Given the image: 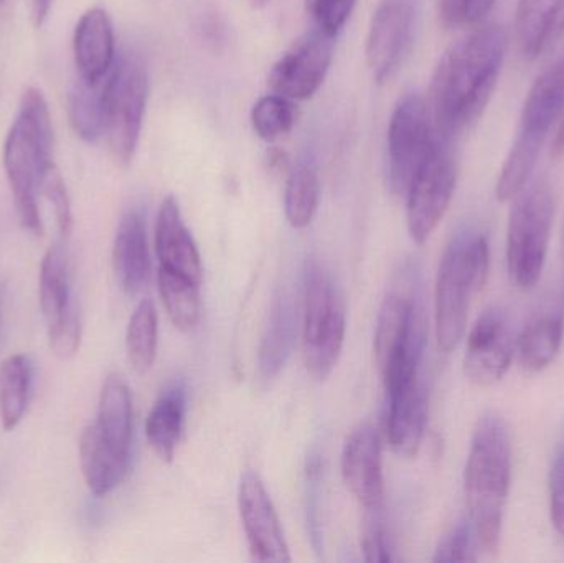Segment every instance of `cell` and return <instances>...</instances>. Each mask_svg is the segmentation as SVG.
I'll use <instances>...</instances> for the list:
<instances>
[{"label":"cell","mask_w":564,"mask_h":563,"mask_svg":"<svg viewBox=\"0 0 564 563\" xmlns=\"http://www.w3.org/2000/svg\"><path fill=\"white\" fill-rule=\"evenodd\" d=\"M341 475L364 509L383 506L381 443L373 426H357L348 436L341 453Z\"/></svg>","instance_id":"cell-17"},{"label":"cell","mask_w":564,"mask_h":563,"mask_svg":"<svg viewBox=\"0 0 564 563\" xmlns=\"http://www.w3.org/2000/svg\"><path fill=\"white\" fill-rule=\"evenodd\" d=\"M489 263V241L480 231L456 235L444 250L434 286V326L443 353H453L459 346L470 304L486 286Z\"/></svg>","instance_id":"cell-4"},{"label":"cell","mask_w":564,"mask_h":563,"mask_svg":"<svg viewBox=\"0 0 564 563\" xmlns=\"http://www.w3.org/2000/svg\"><path fill=\"white\" fill-rule=\"evenodd\" d=\"M2 2H3V0H0V3H2Z\"/></svg>","instance_id":"cell-44"},{"label":"cell","mask_w":564,"mask_h":563,"mask_svg":"<svg viewBox=\"0 0 564 563\" xmlns=\"http://www.w3.org/2000/svg\"><path fill=\"white\" fill-rule=\"evenodd\" d=\"M96 425L118 452L129 455L132 439V399L128 382L121 373H109L102 382Z\"/></svg>","instance_id":"cell-24"},{"label":"cell","mask_w":564,"mask_h":563,"mask_svg":"<svg viewBox=\"0 0 564 563\" xmlns=\"http://www.w3.org/2000/svg\"><path fill=\"white\" fill-rule=\"evenodd\" d=\"M40 307L46 323H53L72 303L68 286V261L62 245L46 251L40 268Z\"/></svg>","instance_id":"cell-30"},{"label":"cell","mask_w":564,"mask_h":563,"mask_svg":"<svg viewBox=\"0 0 564 563\" xmlns=\"http://www.w3.org/2000/svg\"><path fill=\"white\" fill-rule=\"evenodd\" d=\"M513 29L523 58L533 62L563 35L564 0H519Z\"/></svg>","instance_id":"cell-20"},{"label":"cell","mask_w":564,"mask_h":563,"mask_svg":"<svg viewBox=\"0 0 564 563\" xmlns=\"http://www.w3.org/2000/svg\"><path fill=\"white\" fill-rule=\"evenodd\" d=\"M79 463L89 491L101 498L124 481L129 455L118 452L105 439L99 426L93 423L86 426L79 439Z\"/></svg>","instance_id":"cell-22"},{"label":"cell","mask_w":564,"mask_h":563,"mask_svg":"<svg viewBox=\"0 0 564 563\" xmlns=\"http://www.w3.org/2000/svg\"><path fill=\"white\" fill-rule=\"evenodd\" d=\"M440 141L430 108L417 95L398 102L388 126V187L397 197H406L414 177Z\"/></svg>","instance_id":"cell-9"},{"label":"cell","mask_w":564,"mask_h":563,"mask_svg":"<svg viewBox=\"0 0 564 563\" xmlns=\"http://www.w3.org/2000/svg\"><path fill=\"white\" fill-rule=\"evenodd\" d=\"M457 161L451 142L440 138L406 194L408 231L416 243L430 240L453 201Z\"/></svg>","instance_id":"cell-10"},{"label":"cell","mask_w":564,"mask_h":563,"mask_svg":"<svg viewBox=\"0 0 564 563\" xmlns=\"http://www.w3.org/2000/svg\"><path fill=\"white\" fill-rule=\"evenodd\" d=\"M411 0H383L371 20L367 39V63L378 83L391 78L403 62L413 36Z\"/></svg>","instance_id":"cell-14"},{"label":"cell","mask_w":564,"mask_h":563,"mask_svg":"<svg viewBox=\"0 0 564 563\" xmlns=\"http://www.w3.org/2000/svg\"><path fill=\"white\" fill-rule=\"evenodd\" d=\"M42 194L48 198L50 204L55 208L56 224H58L59 234H62L63 237H68L73 230L72 202H69L65 181H63L62 174H59L56 165H53L48 174L43 178Z\"/></svg>","instance_id":"cell-39"},{"label":"cell","mask_w":564,"mask_h":563,"mask_svg":"<svg viewBox=\"0 0 564 563\" xmlns=\"http://www.w3.org/2000/svg\"><path fill=\"white\" fill-rule=\"evenodd\" d=\"M357 0H305L315 29L334 39L347 22Z\"/></svg>","instance_id":"cell-38"},{"label":"cell","mask_w":564,"mask_h":563,"mask_svg":"<svg viewBox=\"0 0 564 563\" xmlns=\"http://www.w3.org/2000/svg\"><path fill=\"white\" fill-rule=\"evenodd\" d=\"M506 52V30L484 25L457 40L441 56L427 101L441 139L453 142L482 118L499 83Z\"/></svg>","instance_id":"cell-1"},{"label":"cell","mask_w":564,"mask_h":563,"mask_svg":"<svg viewBox=\"0 0 564 563\" xmlns=\"http://www.w3.org/2000/svg\"><path fill=\"white\" fill-rule=\"evenodd\" d=\"M497 0H440V17L444 26L477 25L482 22Z\"/></svg>","instance_id":"cell-37"},{"label":"cell","mask_w":564,"mask_h":563,"mask_svg":"<svg viewBox=\"0 0 564 563\" xmlns=\"http://www.w3.org/2000/svg\"><path fill=\"white\" fill-rule=\"evenodd\" d=\"M53 128L48 105L42 93L29 88L20 101L19 115L3 145V167L12 188L20 225L42 237L43 224L36 194L53 167Z\"/></svg>","instance_id":"cell-3"},{"label":"cell","mask_w":564,"mask_h":563,"mask_svg":"<svg viewBox=\"0 0 564 563\" xmlns=\"http://www.w3.org/2000/svg\"><path fill=\"white\" fill-rule=\"evenodd\" d=\"M285 165H288V155L280 151V149H273L270 152V167L273 171H284Z\"/></svg>","instance_id":"cell-43"},{"label":"cell","mask_w":564,"mask_h":563,"mask_svg":"<svg viewBox=\"0 0 564 563\" xmlns=\"http://www.w3.org/2000/svg\"><path fill=\"white\" fill-rule=\"evenodd\" d=\"M361 551H364L367 562L388 563L393 561L387 528H384L383 506L365 509Z\"/></svg>","instance_id":"cell-35"},{"label":"cell","mask_w":564,"mask_h":563,"mask_svg":"<svg viewBox=\"0 0 564 563\" xmlns=\"http://www.w3.org/2000/svg\"><path fill=\"white\" fill-rule=\"evenodd\" d=\"M53 0H32V17L35 26H42L52 9Z\"/></svg>","instance_id":"cell-41"},{"label":"cell","mask_w":564,"mask_h":563,"mask_svg":"<svg viewBox=\"0 0 564 563\" xmlns=\"http://www.w3.org/2000/svg\"><path fill=\"white\" fill-rule=\"evenodd\" d=\"M149 79L144 62L134 53L116 59L109 76L106 131L112 158L126 167L134 159L148 105Z\"/></svg>","instance_id":"cell-8"},{"label":"cell","mask_w":564,"mask_h":563,"mask_svg":"<svg viewBox=\"0 0 564 563\" xmlns=\"http://www.w3.org/2000/svg\"><path fill=\"white\" fill-rule=\"evenodd\" d=\"M112 268L119 286L129 296L139 293L148 281L151 270L148 234L144 218L135 212L124 215L119 221L112 245Z\"/></svg>","instance_id":"cell-21"},{"label":"cell","mask_w":564,"mask_h":563,"mask_svg":"<svg viewBox=\"0 0 564 563\" xmlns=\"http://www.w3.org/2000/svg\"><path fill=\"white\" fill-rule=\"evenodd\" d=\"M388 396L387 435L391 450L413 458L423 442L427 422V393L420 372L384 382Z\"/></svg>","instance_id":"cell-15"},{"label":"cell","mask_w":564,"mask_h":563,"mask_svg":"<svg viewBox=\"0 0 564 563\" xmlns=\"http://www.w3.org/2000/svg\"><path fill=\"white\" fill-rule=\"evenodd\" d=\"M73 52L78 78L93 83L109 75L116 63V45L111 17L106 10L83 13L76 23Z\"/></svg>","instance_id":"cell-18"},{"label":"cell","mask_w":564,"mask_h":563,"mask_svg":"<svg viewBox=\"0 0 564 563\" xmlns=\"http://www.w3.org/2000/svg\"><path fill=\"white\" fill-rule=\"evenodd\" d=\"M564 154V112L560 118L558 129H556L555 138L552 142V155L553 158H562Z\"/></svg>","instance_id":"cell-42"},{"label":"cell","mask_w":564,"mask_h":563,"mask_svg":"<svg viewBox=\"0 0 564 563\" xmlns=\"http://www.w3.org/2000/svg\"><path fill=\"white\" fill-rule=\"evenodd\" d=\"M332 62V36L312 30L281 56L270 73V86L288 99H308L317 93Z\"/></svg>","instance_id":"cell-12"},{"label":"cell","mask_w":564,"mask_h":563,"mask_svg":"<svg viewBox=\"0 0 564 563\" xmlns=\"http://www.w3.org/2000/svg\"><path fill=\"white\" fill-rule=\"evenodd\" d=\"M158 339L159 323L154 303L151 300L141 301L129 320L126 333V349L134 370L141 373L151 370L158 356Z\"/></svg>","instance_id":"cell-32"},{"label":"cell","mask_w":564,"mask_h":563,"mask_svg":"<svg viewBox=\"0 0 564 563\" xmlns=\"http://www.w3.org/2000/svg\"><path fill=\"white\" fill-rule=\"evenodd\" d=\"M50 327V347L58 359H73L78 353L82 343V317H79L76 304L69 303L68 307L56 317Z\"/></svg>","instance_id":"cell-34"},{"label":"cell","mask_w":564,"mask_h":563,"mask_svg":"<svg viewBox=\"0 0 564 563\" xmlns=\"http://www.w3.org/2000/svg\"><path fill=\"white\" fill-rule=\"evenodd\" d=\"M513 349L509 320L502 311L490 307L477 317L467 337L464 373L476 386H496L509 372Z\"/></svg>","instance_id":"cell-11"},{"label":"cell","mask_w":564,"mask_h":563,"mask_svg":"<svg viewBox=\"0 0 564 563\" xmlns=\"http://www.w3.org/2000/svg\"><path fill=\"white\" fill-rule=\"evenodd\" d=\"M564 112V56L533 83L523 102L519 132L497 182V198L509 202L529 184L553 124Z\"/></svg>","instance_id":"cell-5"},{"label":"cell","mask_w":564,"mask_h":563,"mask_svg":"<svg viewBox=\"0 0 564 563\" xmlns=\"http://www.w3.org/2000/svg\"><path fill=\"white\" fill-rule=\"evenodd\" d=\"M185 420V393L181 387L162 393L152 407L145 422V436L155 455L165 463H172L181 442Z\"/></svg>","instance_id":"cell-26"},{"label":"cell","mask_w":564,"mask_h":563,"mask_svg":"<svg viewBox=\"0 0 564 563\" xmlns=\"http://www.w3.org/2000/svg\"><path fill=\"white\" fill-rule=\"evenodd\" d=\"M321 198V184L317 172L307 162L292 169L285 184L284 210L289 224L294 228H305L314 220Z\"/></svg>","instance_id":"cell-31"},{"label":"cell","mask_w":564,"mask_h":563,"mask_svg":"<svg viewBox=\"0 0 564 563\" xmlns=\"http://www.w3.org/2000/svg\"><path fill=\"white\" fill-rule=\"evenodd\" d=\"M159 291L172 324L184 333L194 331L202 313L198 284L169 268L161 267Z\"/></svg>","instance_id":"cell-29"},{"label":"cell","mask_w":564,"mask_h":563,"mask_svg":"<svg viewBox=\"0 0 564 563\" xmlns=\"http://www.w3.org/2000/svg\"><path fill=\"white\" fill-rule=\"evenodd\" d=\"M32 362L23 354L10 356L0 367V420L6 432H12L29 403Z\"/></svg>","instance_id":"cell-28"},{"label":"cell","mask_w":564,"mask_h":563,"mask_svg":"<svg viewBox=\"0 0 564 563\" xmlns=\"http://www.w3.org/2000/svg\"><path fill=\"white\" fill-rule=\"evenodd\" d=\"M424 321L414 294L398 288L384 297L375 331V360L378 369L393 359L401 350L424 346Z\"/></svg>","instance_id":"cell-16"},{"label":"cell","mask_w":564,"mask_h":563,"mask_svg":"<svg viewBox=\"0 0 564 563\" xmlns=\"http://www.w3.org/2000/svg\"><path fill=\"white\" fill-rule=\"evenodd\" d=\"M112 72V69H111ZM99 82L78 78L68 98L69 122L76 136L86 142L98 141L106 131L108 112L109 76Z\"/></svg>","instance_id":"cell-25"},{"label":"cell","mask_w":564,"mask_h":563,"mask_svg":"<svg viewBox=\"0 0 564 563\" xmlns=\"http://www.w3.org/2000/svg\"><path fill=\"white\" fill-rule=\"evenodd\" d=\"M238 508L253 561H291L280 518L258 473L241 476Z\"/></svg>","instance_id":"cell-13"},{"label":"cell","mask_w":564,"mask_h":563,"mask_svg":"<svg viewBox=\"0 0 564 563\" xmlns=\"http://www.w3.org/2000/svg\"><path fill=\"white\" fill-rule=\"evenodd\" d=\"M251 124L263 141H276L295 124V109L291 99L276 93L258 99L251 111Z\"/></svg>","instance_id":"cell-33"},{"label":"cell","mask_w":564,"mask_h":563,"mask_svg":"<svg viewBox=\"0 0 564 563\" xmlns=\"http://www.w3.org/2000/svg\"><path fill=\"white\" fill-rule=\"evenodd\" d=\"M155 250L161 267L200 284L204 274L200 253L182 220L181 207L174 197L165 198L159 210L155 221Z\"/></svg>","instance_id":"cell-19"},{"label":"cell","mask_w":564,"mask_h":563,"mask_svg":"<svg viewBox=\"0 0 564 563\" xmlns=\"http://www.w3.org/2000/svg\"><path fill=\"white\" fill-rule=\"evenodd\" d=\"M564 337V296L555 311L530 320L517 343L520 364L529 372H542L558 356Z\"/></svg>","instance_id":"cell-23"},{"label":"cell","mask_w":564,"mask_h":563,"mask_svg":"<svg viewBox=\"0 0 564 563\" xmlns=\"http://www.w3.org/2000/svg\"><path fill=\"white\" fill-rule=\"evenodd\" d=\"M510 481L512 445L509 429L502 416L489 412L480 416L474 429L464 473L469 521L482 551L499 549Z\"/></svg>","instance_id":"cell-2"},{"label":"cell","mask_w":564,"mask_h":563,"mask_svg":"<svg viewBox=\"0 0 564 563\" xmlns=\"http://www.w3.org/2000/svg\"><path fill=\"white\" fill-rule=\"evenodd\" d=\"M345 307L330 278L318 264L305 273L304 359L315 380H325L337 366L344 347Z\"/></svg>","instance_id":"cell-7"},{"label":"cell","mask_w":564,"mask_h":563,"mask_svg":"<svg viewBox=\"0 0 564 563\" xmlns=\"http://www.w3.org/2000/svg\"><path fill=\"white\" fill-rule=\"evenodd\" d=\"M550 512L553 528L564 538V446L556 452L550 469Z\"/></svg>","instance_id":"cell-40"},{"label":"cell","mask_w":564,"mask_h":563,"mask_svg":"<svg viewBox=\"0 0 564 563\" xmlns=\"http://www.w3.org/2000/svg\"><path fill=\"white\" fill-rule=\"evenodd\" d=\"M555 197L549 182L536 181L513 198L507 228V268L520 290L539 283L552 238Z\"/></svg>","instance_id":"cell-6"},{"label":"cell","mask_w":564,"mask_h":563,"mask_svg":"<svg viewBox=\"0 0 564 563\" xmlns=\"http://www.w3.org/2000/svg\"><path fill=\"white\" fill-rule=\"evenodd\" d=\"M294 310H292L289 297L278 296L271 310L270 321L267 331L261 339L260 357L258 366L264 379H273L281 372L284 364L288 362L294 344Z\"/></svg>","instance_id":"cell-27"},{"label":"cell","mask_w":564,"mask_h":563,"mask_svg":"<svg viewBox=\"0 0 564 563\" xmlns=\"http://www.w3.org/2000/svg\"><path fill=\"white\" fill-rule=\"evenodd\" d=\"M477 542L470 521L459 522L437 545L434 562H474Z\"/></svg>","instance_id":"cell-36"}]
</instances>
